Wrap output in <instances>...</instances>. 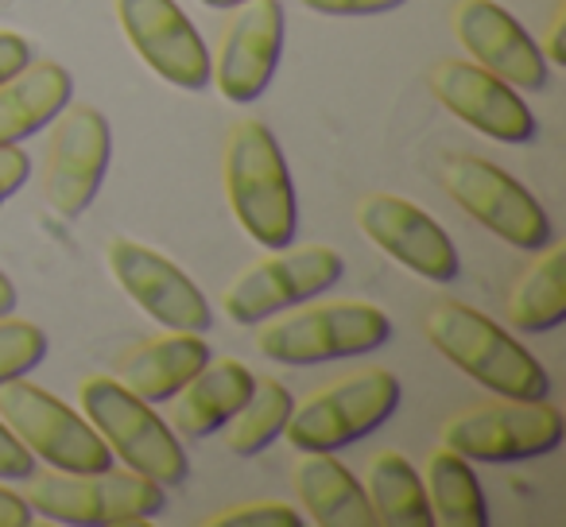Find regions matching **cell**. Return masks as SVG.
Listing matches in <instances>:
<instances>
[{
	"label": "cell",
	"mask_w": 566,
	"mask_h": 527,
	"mask_svg": "<svg viewBox=\"0 0 566 527\" xmlns=\"http://www.w3.org/2000/svg\"><path fill=\"white\" fill-rule=\"evenodd\" d=\"M283 32H287V20H283L280 0H249L233 9L210 71V82H218L226 102L252 105L264 94L280 66Z\"/></svg>",
	"instance_id": "16"
},
{
	"label": "cell",
	"mask_w": 566,
	"mask_h": 527,
	"mask_svg": "<svg viewBox=\"0 0 566 527\" xmlns=\"http://www.w3.org/2000/svg\"><path fill=\"white\" fill-rule=\"evenodd\" d=\"M357 229L377 244L385 256H392L400 268L416 272L431 284H450L458 276V249L447 229L427 210L411 205L400 194H369L357 202Z\"/></svg>",
	"instance_id": "14"
},
{
	"label": "cell",
	"mask_w": 566,
	"mask_h": 527,
	"mask_svg": "<svg viewBox=\"0 0 566 527\" xmlns=\"http://www.w3.org/2000/svg\"><path fill=\"white\" fill-rule=\"evenodd\" d=\"M431 94L442 102V109L489 140L532 144L539 136V120L524 105V97L478 63H465V59L439 63L431 71Z\"/></svg>",
	"instance_id": "15"
},
{
	"label": "cell",
	"mask_w": 566,
	"mask_h": 527,
	"mask_svg": "<svg viewBox=\"0 0 566 527\" xmlns=\"http://www.w3.org/2000/svg\"><path fill=\"white\" fill-rule=\"evenodd\" d=\"M566 249L555 244L547 249L524 280L516 284L509 299V323L524 334H551L566 323Z\"/></svg>",
	"instance_id": "24"
},
{
	"label": "cell",
	"mask_w": 566,
	"mask_h": 527,
	"mask_svg": "<svg viewBox=\"0 0 566 527\" xmlns=\"http://www.w3.org/2000/svg\"><path fill=\"white\" fill-rule=\"evenodd\" d=\"M210 361V346L202 334L164 330L159 338L128 349L117 365V380L133 396L148 403H167L198 377Z\"/></svg>",
	"instance_id": "18"
},
{
	"label": "cell",
	"mask_w": 566,
	"mask_h": 527,
	"mask_svg": "<svg viewBox=\"0 0 566 527\" xmlns=\"http://www.w3.org/2000/svg\"><path fill=\"white\" fill-rule=\"evenodd\" d=\"M24 496L35 516L71 527H140L167 508L164 485L113 465L102 473H32Z\"/></svg>",
	"instance_id": "4"
},
{
	"label": "cell",
	"mask_w": 566,
	"mask_h": 527,
	"mask_svg": "<svg viewBox=\"0 0 566 527\" xmlns=\"http://www.w3.org/2000/svg\"><path fill=\"white\" fill-rule=\"evenodd\" d=\"M300 4L318 17H380V12H396L408 0H300Z\"/></svg>",
	"instance_id": "29"
},
{
	"label": "cell",
	"mask_w": 566,
	"mask_h": 527,
	"mask_svg": "<svg viewBox=\"0 0 566 527\" xmlns=\"http://www.w3.org/2000/svg\"><path fill=\"white\" fill-rule=\"evenodd\" d=\"M78 400L82 415L97 426L105 446L133 473H140V477L156 481L164 488H175L187 481V450H182V442L175 439V431L164 423V415H156V408L148 400L133 396L113 377L82 380Z\"/></svg>",
	"instance_id": "3"
},
{
	"label": "cell",
	"mask_w": 566,
	"mask_h": 527,
	"mask_svg": "<svg viewBox=\"0 0 566 527\" xmlns=\"http://www.w3.org/2000/svg\"><path fill=\"white\" fill-rule=\"evenodd\" d=\"M48 361V334L24 318H0V384L28 377Z\"/></svg>",
	"instance_id": "26"
},
{
	"label": "cell",
	"mask_w": 566,
	"mask_h": 527,
	"mask_svg": "<svg viewBox=\"0 0 566 527\" xmlns=\"http://www.w3.org/2000/svg\"><path fill=\"white\" fill-rule=\"evenodd\" d=\"M454 35L465 51L470 63L485 66L512 89H543L547 86V59H543L539 43L520 28L504 4L496 0H458L454 4Z\"/></svg>",
	"instance_id": "17"
},
{
	"label": "cell",
	"mask_w": 566,
	"mask_h": 527,
	"mask_svg": "<svg viewBox=\"0 0 566 527\" xmlns=\"http://www.w3.org/2000/svg\"><path fill=\"white\" fill-rule=\"evenodd\" d=\"M252 384L256 377L241 361H206V369L175 396L171 426L182 439H210L244 408Z\"/></svg>",
	"instance_id": "19"
},
{
	"label": "cell",
	"mask_w": 566,
	"mask_h": 527,
	"mask_svg": "<svg viewBox=\"0 0 566 527\" xmlns=\"http://www.w3.org/2000/svg\"><path fill=\"white\" fill-rule=\"evenodd\" d=\"M125 40L133 51L179 89H206L210 86L213 59L206 48L195 20L175 4V0H113Z\"/></svg>",
	"instance_id": "13"
},
{
	"label": "cell",
	"mask_w": 566,
	"mask_h": 527,
	"mask_svg": "<svg viewBox=\"0 0 566 527\" xmlns=\"http://www.w3.org/2000/svg\"><path fill=\"white\" fill-rule=\"evenodd\" d=\"M0 419L40 462L63 473H102L113 465V450L86 415L66 408L59 396L28 384L24 377L0 384Z\"/></svg>",
	"instance_id": "7"
},
{
	"label": "cell",
	"mask_w": 566,
	"mask_h": 527,
	"mask_svg": "<svg viewBox=\"0 0 566 527\" xmlns=\"http://www.w3.org/2000/svg\"><path fill=\"white\" fill-rule=\"evenodd\" d=\"M295 411L292 392L280 384V380H256L252 384V396L244 400V408L229 419V450L237 457H256L272 446L283 434L287 419Z\"/></svg>",
	"instance_id": "25"
},
{
	"label": "cell",
	"mask_w": 566,
	"mask_h": 527,
	"mask_svg": "<svg viewBox=\"0 0 566 527\" xmlns=\"http://www.w3.org/2000/svg\"><path fill=\"white\" fill-rule=\"evenodd\" d=\"M427 341L473 384L501 400H547L551 377L535 354L465 303H442L427 315Z\"/></svg>",
	"instance_id": "2"
},
{
	"label": "cell",
	"mask_w": 566,
	"mask_h": 527,
	"mask_svg": "<svg viewBox=\"0 0 566 527\" xmlns=\"http://www.w3.org/2000/svg\"><path fill=\"white\" fill-rule=\"evenodd\" d=\"M295 493L318 527H377L365 485L334 454H303L295 465Z\"/></svg>",
	"instance_id": "20"
},
{
	"label": "cell",
	"mask_w": 566,
	"mask_h": 527,
	"mask_svg": "<svg viewBox=\"0 0 566 527\" xmlns=\"http://www.w3.org/2000/svg\"><path fill=\"white\" fill-rule=\"evenodd\" d=\"M400 408V380L388 369H365L323 388L292 411L283 434L300 454H338L342 446L369 439Z\"/></svg>",
	"instance_id": "5"
},
{
	"label": "cell",
	"mask_w": 566,
	"mask_h": 527,
	"mask_svg": "<svg viewBox=\"0 0 566 527\" xmlns=\"http://www.w3.org/2000/svg\"><path fill=\"white\" fill-rule=\"evenodd\" d=\"M32 175V156L20 144H0V205L9 202Z\"/></svg>",
	"instance_id": "30"
},
{
	"label": "cell",
	"mask_w": 566,
	"mask_h": 527,
	"mask_svg": "<svg viewBox=\"0 0 566 527\" xmlns=\"http://www.w3.org/2000/svg\"><path fill=\"white\" fill-rule=\"evenodd\" d=\"M226 198L233 218L260 249H292L300 233V205L287 159L264 120H237L226 140Z\"/></svg>",
	"instance_id": "1"
},
{
	"label": "cell",
	"mask_w": 566,
	"mask_h": 527,
	"mask_svg": "<svg viewBox=\"0 0 566 527\" xmlns=\"http://www.w3.org/2000/svg\"><path fill=\"white\" fill-rule=\"evenodd\" d=\"M303 516L283 500H256V504H233L206 519V527H300Z\"/></svg>",
	"instance_id": "27"
},
{
	"label": "cell",
	"mask_w": 566,
	"mask_h": 527,
	"mask_svg": "<svg viewBox=\"0 0 566 527\" xmlns=\"http://www.w3.org/2000/svg\"><path fill=\"white\" fill-rule=\"evenodd\" d=\"M74 78L59 63H32L0 86V144H24L71 105Z\"/></svg>",
	"instance_id": "21"
},
{
	"label": "cell",
	"mask_w": 566,
	"mask_h": 527,
	"mask_svg": "<svg viewBox=\"0 0 566 527\" xmlns=\"http://www.w3.org/2000/svg\"><path fill=\"white\" fill-rule=\"evenodd\" d=\"M442 187L473 221L520 252H543L551 244V218L504 167L481 156H450L442 164Z\"/></svg>",
	"instance_id": "9"
},
{
	"label": "cell",
	"mask_w": 566,
	"mask_h": 527,
	"mask_svg": "<svg viewBox=\"0 0 566 527\" xmlns=\"http://www.w3.org/2000/svg\"><path fill=\"white\" fill-rule=\"evenodd\" d=\"M342 276H346V260L326 244H311L300 252L280 249V256L233 280V287L226 292V315L237 326L268 323L283 310H295L315 295L331 292Z\"/></svg>",
	"instance_id": "10"
},
{
	"label": "cell",
	"mask_w": 566,
	"mask_h": 527,
	"mask_svg": "<svg viewBox=\"0 0 566 527\" xmlns=\"http://www.w3.org/2000/svg\"><path fill=\"white\" fill-rule=\"evenodd\" d=\"M32 473H35V454L0 419V481H28Z\"/></svg>",
	"instance_id": "28"
},
{
	"label": "cell",
	"mask_w": 566,
	"mask_h": 527,
	"mask_svg": "<svg viewBox=\"0 0 566 527\" xmlns=\"http://www.w3.org/2000/svg\"><path fill=\"white\" fill-rule=\"evenodd\" d=\"M365 493L373 500L377 519L392 527H434V512L427 500V485L419 470L396 450H380L369 457L365 473Z\"/></svg>",
	"instance_id": "22"
},
{
	"label": "cell",
	"mask_w": 566,
	"mask_h": 527,
	"mask_svg": "<svg viewBox=\"0 0 566 527\" xmlns=\"http://www.w3.org/2000/svg\"><path fill=\"white\" fill-rule=\"evenodd\" d=\"M566 419L543 400H493L442 426V446L465 462H527L563 446Z\"/></svg>",
	"instance_id": "8"
},
{
	"label": "cell",
	"mask_w": 566,
	"mask_h": 527,
	"mask_svg": "<svg viewBox=\"0 0 566 527\" xmlns=\"http://www.w3.org/2000/svg\"><path fill=\"white\" fill-rule=\"evenodd\" d=\"M563 32H566V9L555 12V20H551L547 28V43H543V59H547V66H566V48H563Z\"/></svg>",
	"instance_id": "33"
},
{
	"label": "cell",
	"mask_w": 566,
	"mask_h": 527,
	"mask_svg": "<svg viewBox=\"0 0 566 527\" xmlns=\"http://www.w3.org/2000/svg\"><path fill=\"white\" fill-rule=\"evenodd\" d=\"M35 512L28 504V496L12 493L9 485H0V527H32Z\"/></svg>",
	"instance_id": "32"
},
{
	"label": "cell",
	"mask_w": 566,
	"mask_h": 527,
	"mask_svg": "<svg viewBox=\"0 0 566 527\" xmlns=\"http://www.w3.org/2000/svg\"><path fill=\"white\" fill-rule=\"evenodd\" d=\"M392 338V318L373 303H323V307L295 310L268 318L256 334V349L280 365H323L342 357L373 354Z\"/></svg>",
	"instance_id": "6"
},
{
	"label": "cell",
	"mask_w": 566,
	"mask_h": 527,
	"mask_svg": "<svg viewBox=\"0 0 566 527\" xmlns=\"http://www.w3.org/2000/svg\"><path fill=\"white\" fill-rule=\"evenodd\" d=\"M113 133L109 120L94 105H66L55 117L48 167H43V194L63 218H78L102 194L109 171Z\"/></svg>",
	"instance_id": "12"
},
{
	"label": "cell",
	"mask_w": 566,
	"mask_h": 527,
	"mask_svg": "<svg viewBox=\"0 0 566 527\" xmlns=\"http://www.w3.org/2000/svg\"><path fill=\"white\" fill-rule=\"evenodd\" d=\"M17 284H12L9 276H4V272H0V318L4 315H12V310H17Z\"/></svg>",
	"instance_id": "34"
},
{
	"label": "cell",
	"mask_w": 566,
	"mask_h": 527,
	"mask_svg": "<svg viewBox=\"0 0 566 527\" xmlns=\"http://www.w3.org/2000/svg\"><path fill=\"white\" fill-rule=\"evenodd\" d=\"M198 4H206V9H213V12H233V9H241V4H249V0H198Z\"/></svg>",
	"instance_id": "35"
},
{
	"label": "cell",
	"mask_w": 566,
	"mask_h": 527,
	"mask_svg": "<svg viewBox=\"0 0 566 527\" xmlns=\"http://www.w3.org/2000/svg\"><path fill=\"white\" fill-rule=\"evenodd\" d=\"M24 66H32V43L20 32H0V86L17 78Z\"/></svg>",
	"instance_id": "31"
},
{
	"label": "cell",
	"mask_w": 566,
	"mask_h": 527,
	"mask_svg": "<svg viewBox=\"0 0 566 527\" xmlns=\"http://www.w3.org/2000/svg\"><path fill=\"white\" fill-rule=\"evenodd\" d=\"M427 500H431L434 524L447 527H485L489 524V504L481 493V481L473 465L454 450H434L427 457Z\"/></svg>",
	"instance_id": "23"
},
{
	"label": "cell",
	"mask_w": 566,
	"mask_h": 527,
	"mask_svg": "<svg viewBox=\"0 0 566 527\" xmlns=\"http://www.w3.org/2000/svg\"><path fill=\"white\" fill-rule=\"evenodd\" d=\"M109 272L120 292L136 303L148 318H156L164 330L206 334L213 326V307L202 287L187 272L167 260L164 252L148 249L140 241L117 236L109 244Z\"/></svg>",
	"instance_id": "11"
}]
</instances>
